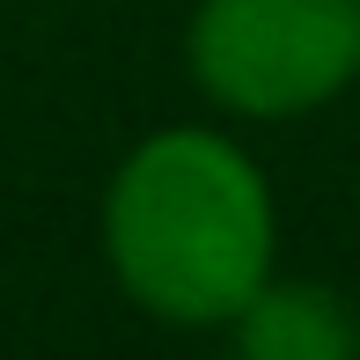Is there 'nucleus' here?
Instances as JSON below:
<instances>
[{"instance_id": "nucleus-1", "label": "nucleus", "mask_w": 360, "mask_h": 360, "mask_svg": "<svg viewBox=\"0 0 360 360\" xmlns=\"http://www.w3.org/2000/svg\"><path fill=\"white\" fill-rule=\"evenodd\" d=\"M110 265L176 323L236 316L272 265L265 176L214 133L147 140L110 184Z\"/></svg>"}, {"instance_id": "nucleus-2", "label": "nucleus", "mask_w": 360, "mask_h": 360, "mask_svg": "<svg viewBox=\"0 0 360 360\" xmlns=\"http://www.w3.org/2000/svg\"><path fill=\"white\" fill-rule=\"evenodd\" d=\"M191 67L228 110H309L360 74V0H206Z\"/></svg>"}, {"instance_id": "nucleus-3", "label": "nucleus", "mask_w": 360, "mask_h": 360, "mask_svg": "<svg viewBox=\"0 0 360 360\" xmlns=\"http://www.w3.org/2000/svg\"><path fill=\"white\" fill-rule=\"evenodd\" d=\"M236 360H360V316L331 287H257L236 309Z\"/></svg>"}]
</instances>
